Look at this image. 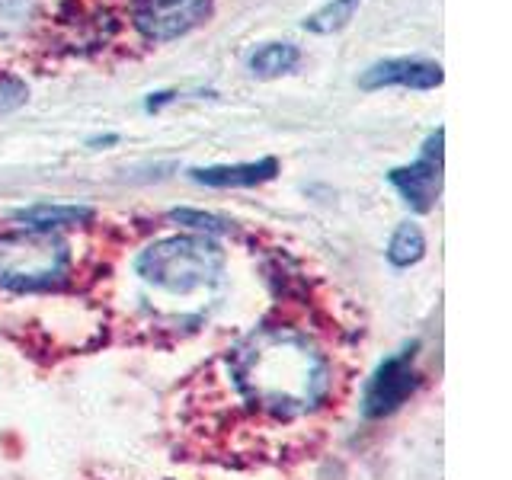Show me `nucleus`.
<instances>
[{
  "label": "nucleus",
  "mask_w": 512,
  "mask_h": 480,
  "mask_svg": "<svg viewBox=\"0 0 512 480\" xmlns=\"http://www.w3.org/2000/svg\"><path fill=\"white\" fill-rule=\"evenodd\" d=\"M336 362L314 333L263 324L202 368L186 423L231 436V452L272 455L330 407Z\"/></svg>",
  "instance_id": "obj_1"
},
{
  "label": "nucleus",
  "mask_w": 512,
  "mask_h": 480,
  "mask_svg": "<svg viewBox=\"0 0 512 480\" xmlns=\"http://www.w3.org/2000/svg\"><path fill=\"white\" fill-rule=\"evenodd\" d=\"M224 272V250L208 234L154 240L135 256V276L160 295L189 298L212 288Z\"/></svg>",
  "instance_id": "obj_2"
},
{
  "label": "nucleus",
  "mask_w": 512,
  "mask_h": 480,
  "mask_svg": "<svg viewBox=\"0 0 512 480\" xmlns=\"http://www.w3.org/2000/svg\"><path fill=\"white\" fill-rule=\"evenodd\" d=\"M71 272V247L55 231L23 228L0 237V288L48 292Z\"/></svg>",
  "instance_id": "obj_3"
},
{
  "label": "nucleus",
  "mask_w": 512,
  "mask_h": 480,
  "mask_svg": "<svg viewBox=\"0 0 512 480\" xmlns=\"http://www.w3.org/2000/svg\"><path fill=\"white\" fill-rule=\"evenodd\" d=\"M212 0H132V23L144 39L173 42L205 23Z\"/></svg>",
  "instance_id": "obj_4"
},
{
  "label": "nucleus",
  "mask_w": 512,
  "mask_h": 480,
  "mask_svg": "<svg viewBox=\"0 0 512 480\" xmlns=\"http://www.w3.org/2000/svg\"><path fill=\"white\" fill-rule=\"evenodd\" d=\"M442 138L445 132H432L426 148H423V157L416 160L410 167H397L391 170V183L394 189L404 196V202L416 212H429L432 205H436V196L442 189Z\"/></svg>",
  "instance_id": "obj_5"
},
{
  "label": "nucleus",
  "mask_w": 512,
  "mask_h": 480,
  "mask_svg": "<svg viewBox=\"0 0 512 480\" xmlns=\"http://www.w3.org/2000/svg\"><path fill=\"white\" fill-rule=\"evenodd\" d=\"M442 64L429 58H384L368 64L359 77L362 90L407 87V90H432L442 84Z\"/></svg>",
  "instance_id": "obj_6"
},
{
  "label": "nucleus",
  "mask_w": 512,
  "mask_h": 480,
  "mask_svg": "<svg viewBox=\"0 0 512 480\" xmlns=\"http://www.w3.org/2000/svg\"><path fill=\"white\" fill-rule=\"evenodd\" d=\"M416 384L413 356H394L384 362L365 391V416H388L410 397Z\"/></svg>",
  "instance_id": "obj_7"
},
{
  "label": "nucleus",
  "mask_w": 512,
  "mask_h": 480,
  "mask_svg": "<svg viewBox=\"0 0 512 480\" xmlns=\"http://www.w3.org/2000/svg\"><path fill=\"white\" fill-rule=\"evenodd\" d=\"M279 173L276 157H263L256 164H234V167H199L192 170V180L212 189H237V186H260Z\"/></svg>",
  "instance_id": "obj_8"
},
{
  "label": "nucleus",
  "mask_w": 512,
  "mask_h": 480,
  "mask_svg": "<svg viewBox=\"0 0 512 480\" xmlns=\"http://www.w3.org/2000/svg\"><path fill=\"white\" fill-rule=\"evenodd\" d=\"M93 218V208L87 205H29L16 212V221H23V228H36V231H58V228H68V224H80V221H90Z\"/></svg>",
  "instance_id": "obj_9"
},
{
  "label": "nucleus",
  "mask_w": 512,
  "mask_h": 480,
  "mask_svg": "<svg viewBox=\"0 0 512 480\" xmlns=\"http://www.w3.org/2000/svg\"><path fill=\"white\" fill-rule=\"evenodd\" d=\"M298 61H301L298 45H292V42H266L247 58V68H250L253 77L269 80V77H282L288 71H295Z\"/></svg>",
  "instance_id": "obj_10"
},
{
  "label": "nucleus",
  "mask_w": 512,
  "mask_h": 480,
  "mask_svg": "<svg viewBox=\"0 0 512 480\" xmlns=\"http://www.w3.org/2000/svg\"><path fill=\"white\" fill-rule=\"evenodd\" d=\"M359 7H362V0H330V4L314 10L301 26L308 32H314V36H333V32L349 26V20L356 16Z\"/></svg>",
  "instance_id": "obj_11"
},
{
  "label": "nucleus",
  "mask_w": 512,
  "mask_h": 480,
  "mask_svg": "<svg viewBox=\"0 0 512 480\" xmlns=\"http://www.w3.org/2000/svg\"><path fill=\"white\" fill-rule=\"evenodd\" d=\"M426 253V237L420 231V224L404 221L400 228L394 231L391 244H388V260L394 266H413L420 256Z\"/></svg>",
  "instance_id": "obj_12"
},
{
  "label": "nucleus",
  "mask_w": 512,
  "mask_h": 480,
  "mask_svg": "<svg viewBox=\"0 0 512 480\" xmlns=\"http://www.w3.org/2000/svg\"><path fill=\"white\" fill-rule=\"evenodd\" d=\"M173 221H180V224H189V228H196L202 234H218L228 228V221H221L215 215H202V212H192V208H176V212L170 215Z\"/></svg>",
  "instance_id": "obj_13"
},
{
  "label": "nucleus",
  "mask_w": 512,
  "mask_h": 480,
  "mask_svg": "<svg viewBox=\"0 0 512 480\" xmlns=\"http://www.w3.org/2000/svg\"><path fill=\"white\" fill-rule=\"evenodd\" d=\"M26 96H29V90H26L23 80H16V77L0 80V116H7V112H13V109H20L26 103Z\"/></svg>",
  "instance_id": "obj_14"
}]
</instances>
